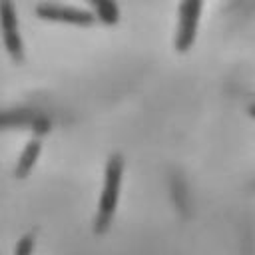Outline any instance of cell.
<instances>
[{"label": "cell", "mask_w": 255, "mask_h": 255, "mask_svg": "<svg viewBox=\"0 0 255 255\" xmlns=\"http://www.w3.org/2000/svg\"><path fill=\"white\" fill-rule=\"evenodd\" d=\"M122 173H124V157L120 153H112L106 163L104 171V189L100 195L98 211L94 217V233L102 235L110 229L118 199H120V185H122Z\"/></svg>", "instance_id": "6da1fadb"}, {"label": "cell", "mask_w": 255, "mask_h": 255, "mask_svg": "<svg viewBox=\"0 0 255 255\" xmlns=\"http://www.w3.org/2000/svg\"><path fill=\"white\" fill-rule=\"evenodd\" d=\"M0 30H2V42L8 56L16 64H22L24 42L18 32V16H16V6L12 2H0Z\"/></svg>", "instance_id": "7a4b0ae2"}, {"label": "cell", "mask_w": 255, "mask_h": 255, "mask_svg": "<svg viewBox=\"0 0 255 255\" xmlns=\"http://www.w3.org/2000/svg\"><path fill=\"white\" fill-rule=\"evenodd\" d=\"M201 8H203V4L195 2V0H185L179 4V22H177V32H175V50L177 52H187L193 46Z\"/></svg>", "instance_id": "3957f363"}, {"label": "cell", "mask_w": 255, "mask_h": 255, "mask_svg": "<svg viewBox=\"0 0 255 255\" xmlns=\"http://www.w3.org/2000/svg\"><path fill=\"white\" fill-rule=\"evenodd\" d=\"M36 14L42 20H52V22H66V24H80V26H90L94 24L96 16L92 10L78 8V6H64V4H54V2H44L36 6Z\"/></svg>", "instance_id": "277c9868"}, {"label": "cell", "mask_w": 255, "mask_h": 255, "mask_svg": "<svg viewBox=\"0 0 255 255\" xmlns=\"http://www.w3.org/2000/svg\"><path fill=\"white\" fill-rule=\"evenodd\" d=\"M14 126H32L36 133H46L50 129V122L30 110H10L0 112V129L2 128H14Z\"/></svg>", "instance_id": "5b68a950"}, {"label": "cell", "mask_w": 255, "mask_h": 255, "mask_svg": "<svg viewBox=\"0 0 255 255\" xmlns=\"http://www.w3.org/2000/svg\"><path fill=\"white\" fill-rule=\"evenodd\" d=\"M40 151H42V141H40V137H32V139L24 145V149H22L18 161H16V167H14V175H16L18 179H24V177L30 173V169L34 167V163H36Z\"/></svg>", "instance_id": "8992f818"}, {"label": "cell", "mask_w": 255, "mask_h": 255, "mask_svg": "<svg viewBox=\"0 0 255 255\" xmlns=\"http://www.w3.org/2000/svg\"><path fill=\"white\" fill-rule=\"evenodd\" d=\"M90 8L94 10V16L104 24H116L120 20V8L116 2L108 0H92Z\"/></svg>", "instance_id": "52a82bcc"}, {"label": "cell", "mask_w": 255, "mask_h": 255, "mask_svg": "<svg viewBox=\"0 0 255 255\" xmlns=\"http://www.w3.org/2000/svg\"><path fill=\"white\" fill-rule=\"evenodd\" d=\"M32 251H34V233H24L14 247V255H32Z\"/></svg>", "instance_id": "ba28073f"}, {"label": "cell", "mask_w": 255, "mask_h": 255, "mask_svg": "<svg viewBox=\"0 0 255 255\" xmlns=\"http://www.w3.org/2000/svg\"><path fill=\"white\" fill-rule=\"evenodd\" d=\"M247 114H249L251 118H255V104H251V106L247 108Z\"/></svg>", "instance_id": "9c48e42d"}]
</instances>
